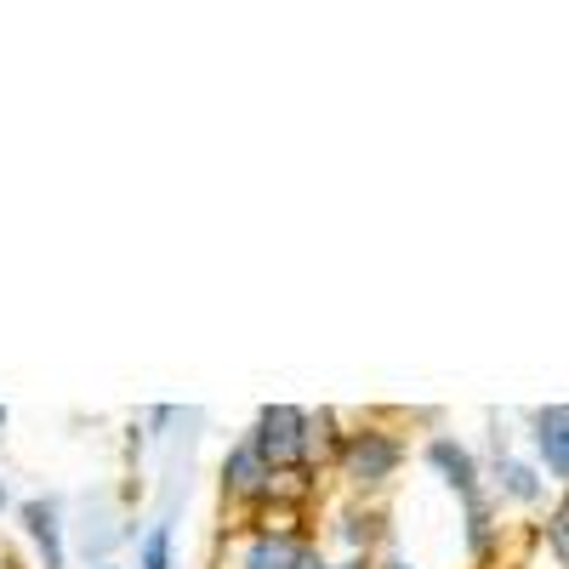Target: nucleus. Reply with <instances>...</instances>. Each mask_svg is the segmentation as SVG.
Instances as JSON below:
<instances>
[{
    "mask_svg": "<svg viewBox=\"0 0 569 569\" xmlns=\"http://www.w3.org/2000/svg\"><path fill=\"white\" fill-rule=\"evenodd\" d=\"M257 461L268 467V479L279 467H297L308 456V416L297 405H268L262 421H257V439H251Z\"/></svg>",
    "mask_w": 569,
    "mask_h": 569,
    "instance_id": "nucleus-1",
    "label": "nucleus"
},
{
    "mask_svg": "<svg viewBox=\"0 0 569 569\" xmlns=\"http://www.w3.org/2000/svg\"><path fill=\"white\" fill-rule=\"evenodd\" d=\"M393 467H399V445H393L388 433L365 427V433L348 439V479H359V485H382V479H393Z\"/></svg>",
    "mask_w": 569,
    "mask_h": 569,
    "instance_id": "nucleus-2",
    "label": "nucleus"
},
{
    "mask_svg": "<svg viewBox=\"0 0 569 569\" xmlns=\"http://www.w3.org/2000/svg\"><path fill=\"white\" fill-rule=\"evenodd\" d=\"M536 445H541L547 472H552V479H563V472H569V410L563 405H547L536 416Z\"/></svg>",
    "mask_w": 569,
    "mask_h": 569,
    "instance_id": "nucleus-3",
    "label": "nucleus"
},
{
    "mask_svg": "<svg viewBox=\"0 0 569 569\" xmlns=\"http://www.w3.org/2000/svg\"><path fill=\"white\" fill-rule=\"evenodd\" d=\"M427 461H433L439 472H445V479L467 496V501H479V472H472V456L461 450V445H450V439H433V445H427Z\"/></svg>",
    "mask_w": 569,
    "mask_h": 569,
    "instance_id": "nucleus-4",
    "label": "nucleus"
},
{
    "mask_svg": "<svg viewBox=\"0 0 569 569\" xmlns=\"http://www.w3.org/2000/svg\"><path fill=\"white\" fill-rule=\"evenodd\" d=\"M222 485H228V496H262V490H268V467L257 461V450H251V445H240V450L228 456Z\"/></svg>",
    "mask_w": 569,
    "mask_h": 569,
    "instance_id": "nucleus-5",
    "label": "nucleus"
},
{
    "mask_svg": "<svg viewBox=\"0 0 569 569\" xmlns=\"http://www.w3.org/2000/svg\"><path fill=\"white\" fill-rule=\"evenodd\" d=\"M23 518H29V536H34V547H40L46 569H63V541H58V512L46 507V501H29V507H23Z\"/></svg>",
    "mask_w": 569,
    "mask_h": 569,
    "instance_id": "nucleus-6",
    "label": "nucleus"
},
{
    "mask_svg": "<svg viewBox=\"0 0 569 569\" xmlns=\"http://www.w3.org/2000/svg\"><path fill=\"white\" fill-rule=\"evenodd\" d=\"M302 547L291 536H257V547L246 552V569H302Z\"/></svg>",
    "mask_w": 569,
    "mask_h": 569,
    "instance_id": "nucleus-7",
    "label": "nucleus"
},
{
    "mask_svg": "<svg viewBox=\"0 0 569 569\" xmlns=\"http://www.w3.org/2000/svg\"><path fill=\"white\" fill-rule=\"evenodd\" d=\"M142 569H171V530L154 525L149 541H142Z\"/></svg>",
    "mask_w": 569,
    "mask_h": 569,
    "instance_id": "nucleus-8",
    "label": "nucleus"
},
{
    "mask_svg": "<svg viewBox=\"0 0 569 569\" xmlns=\"http://www.w3.org/2000/svg\"><path fill=\"white\" fill-rule=\"evenodd\" d=\"M501 479H507V490H512L518 501H536V496H541L536 472H530V467H518V461H507V467H501Z\"/></svg>",
    "mask_w": 569,
    "mask_h": 569,
    "instance_id": "nucleus-9",
    "label": "nucleus"
},
{
    "mask_svg": "<svg viewBox=\"0 0 569 569\" xmlns=\"http://www.w3.org/2000/svg\"><path fill=\"white\" fill-rule=\"evenodd\" d=\"M552 552L563 558V512H552Z\"/></svg>",
    "mask_w": 569,
    "mask_h": 569,
    "instance_id": "nucleus-10",
    "label": "nucleus"
},
{
    "mask_svg": "<svg viewBox=\"0 0 569 569\" xmlns=\"http://www.w3.org/2000/svg\"><path fill=\"white\" fill-rule=\"evenodd\" d=\"M302 569H325V563H319V558H313V552H308V558H302Z\"/></svg>",
    "mask_w": 569,
    "mask_h": 569,
    "instance_id": "nucleus-11",
    "label": "nucleus"
},
{
    "mask_svg": "<svg viewBox=\"0 0 569 569\" xmlns=\"http://www.w3.org/2000/svg\"><path fill=\"white\" fill-rule=\"evenodd\" d=\"M0 507H7V485H0Z\"/></svg>",
    "mask_w": 569,
    "mask_h": 569,
    "instance_id": "nucleus-12",
    "label": "nucleus"
},
{
    "mask_svg": "<svg viewBox=\"0 0 569 569\" xmlns=\"http://www.w3.org/2000/svg\"><path fill=\"white\" fill-rule=\"evenodd\" d=\"M388 569H410V563H388Z\"/></svg>",
    "mask_w": 569,
    "mask_h": 569,
    "instance_id": "nucleus-13",
    "label": "nucleus"
},
{
    "mask_svg": "<svg viewBox=\"0 0 569 569\" xmlns=\"http://www.w3.org/2000/svg\"><path fill=\"white\" fill-rule=\"evenodd\" d=\"M342 569H365V563H342Z\"/></svg>",
    "mask_w": 569,
    "mask_h": 569,
    "instance_id": "nucleus-14",
    "label": "nucleus"
},
{
    "mask_svg": "<svg viewBox=\"0 0 569 569\" xmlns=\"http://www.w3.org/2000/svg\"><path fill=\"white\" fill-rule=\"evenodd\" d=\"M0 421H7V410H0Z\"/></svg>",
    "mask_w": 569,
    "mask_h": 569,
    "instance_id": "nucleus-15",
    "label": "nucleus"
}]
</instances>
